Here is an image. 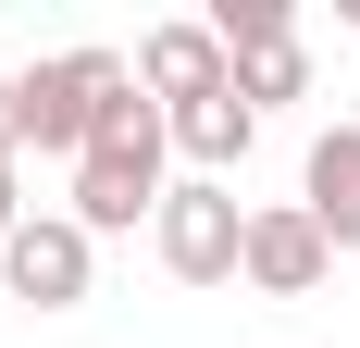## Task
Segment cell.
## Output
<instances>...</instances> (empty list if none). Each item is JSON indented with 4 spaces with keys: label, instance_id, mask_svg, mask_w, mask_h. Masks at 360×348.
<instances>
[{
    "label": "cell",
    "instance_id": "1",
    "mask_svg": "<svg viewBox=\"0 0 360 348\" xmlns=\"http://www.w3.org/2000/svg\"><path fill=\"white\" fill-rule=\"evenodd\" d=\"M124 112H137V63L124 50H63V63L13 75V149H75L87 162V137L124 125Z\"/></svg>",
    "mask_w": 360,
    "mask_h": 348
},
{
    "label": "cell",
    "instance_id": "2",
    "mask_svg": "<svg viewBox=\"0 0 360 348\" xmlns=\"http://www.w3.org/2000/svg\"><path fill=\"white\" fill-rule=\"evenodd\" d=\"M162 112H124V125H100L87 137V162H75V224L87 237H124V224H162Z\"/></svg>",
    "mask_w": 360,
    "mask_h": 348
},
{
    "label": "cell",
    "instance_id": "3",
    "mask_svg": "<svg viewBox=\"0 0 360 348\" xmlns=\"http://www.w3.org/2000/svg\"><path fill=\"white\" fill-rule=\"evenodd\" d=\"M149 249H162V274H174V286H236V249H249V211H236V187H212V174L162 187V224H149Z\"/></svg>",
    "mask_w": 360,
    "mask_h": 348
},
{
    "label": "cell",
    "instance_id": "4",
    "mask_svg": "<svg viewBox=\"0 0 360 348\" xmlns=\"http://www.w3.org/2000/svg\"><path fill=\"white\" fill-rule=\"evenodd\" d=\"M87 274H100V237H87L75 211H25V224L0 237V286H13L25 311H75Z\"/></svg>",
    "mask_w": 360,
    "mask_h": 348
},
{
    "label": "cell",
    "instance_id": "5",
    "mask_svg": "<svg viewBox=\"0 0 360 348\" xmlns=\"http://www.w3.org/2000/svg\"><path fill=\"white\" fill-rule=\"evenodd\" d=\"M236 274H249L261 299H311V286L335 274V249H323V224H311L298 199H261V211H249V249H236Z\"/></svg>",
    "mask_w": 360,
    "mask_h": 348
},
{
    "label": "cell",
    "instance_id": "6",
    "mask_svg": "<svg viewBox=\"0 0 360 348\" xmlns=\"http://www.w3.org/2000/svg\"><path fill=\"white\" fill-rule=\"evenodd\" d=\"M137 87H149V112H186V100H224L236 63H224L212 25H149L137 37Z\"/></svg>",
    "mask_w": 360,
    "mask_h": 348
},
{
    "label": "cell",
    "instance_id": "7",
    "mask_svg": "<svg viewBox=\"0 0 360 348\" xmlns=\"http://www.w3.org/2000/svg\"><path fill=\"white\" fill-rule=\"evenodd\" d=\"M298 211L323 224V249H360V125H323V137H311V174H298Z\"/></svg>",
    "mask_w": 360,
    "mask_h": 348
},
{
    "label": "cell",
    "instance_id": "8",
    "mask_svg": "<svg viewBox=\"0 0 360 348\" xmlns=\"http://www.w3.org/2000/svg\"><path fill=\"white\" fill-rule=\"evenodd\" d=\"M162 137H174L186 162H199V174H212V187H224V174L249 162V137H261V112L236 100V87H224V100H186V112H162Z\"/></svg>",
    "mask_w": 360,
    "mask_h": 348
},
{
    "label": "cell",
    "instance_id": "9",
    "mask_svg": "<svg viewBox=\"0 0 360 348\" xmlns=\"http://www.w3.org/2000/svg\"><path fill=\"white\" fill-rule=\"evenodd\" d=\"M212 37H224V63H249V50H286L298 13L286 0H212Z\"/></svg>",
    "mask_w": 360,
    "mask_h": 348
},
{
    "label": "cell",
    "instance_id": "10",
    "mask_svg": "<svg viewBox=\"0 0 360 348\" xmlns=\"http://www.w3.org/2000/svg\"><path fill=\"white\" fill-rule=\"evenodd\" d=\"M236 100H249V112L311 100V50H298V37H286V50H249V63H236Z\"/></svg>",
    "mask_w": 360,
    "mask_h": 348
},
{
    "label": "cell",
    "instance_id": "11",
    "mask_svg": "<svg viewBox=\"0 0 360 348\" xmlns=\"http://www.w3.org/2000/svg\"><path fill=\"white\" fill-rule=\"evenodd\" d=\"M13 224H25V199H13V149H0V237H13Z\"/></svg>",
    "mask_w": 360,
    "mask_h": 348
},
{
    "label": "cell",
    "instance_id": "12",
    "mask_svg": "<svg viewBox=\"0 0 360 348\" xmlns=\"http://www.w3.org/2000/svg\"><path fill=\"white\" fill-rule=\"evenodd\" d=\"M0 149H13V75H0Z\"/></svg>",
    "mask_w": 360,
    "mask_h": 348
}]
</instances>
